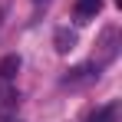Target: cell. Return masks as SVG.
Here are the masks:
<instances>
[{
  "label": "cell",
  "mask_w": 122,
  "mask_h": 122,
  "mask_svg": "<svg viewBox=\"0 0 122 122\" xmlns=\"http://www.w3.org/2000/svg\"><path fill=\"white\" fill-rule=\"evenodd\" d=\"M86 122H119V106H116V102L99 106V109L89 112V119H86Z\"/></svg>",
  "instance_id": "cell-6"
},
{
  "label": "cell",
  "mask_w": 122,
  "mask_h": 122,
  "mask_svg": "<svg viewBox=\"0 0 122 122\" xmlns=\"http://www.w3.org/2000/svg\"><path fill=\"white\" fill-rule=\"evenodd\" d=\"M53 43H56V53H73L76 50V33L69 26H60L56 36H53Z\"/></svg>",
  "instance_id": "cell-5"
},
{
  "label": "cell",
  "mask_w": 122,
  "mask_h": 122,
  "mask_svg": "<svg viewBox=\"0 0 122 122\" xmlns=\"http://www.w3.org/2000/svg\"><path fill=\"white\" fill-rule=\"evenodd\" d=\"M7 122H10V119H7Z\"/></svg>",
  "instance_id": "cell-10"
},
{
  "label": "cell",
  "mask_w": 122,
  "mask_h": 122,
  "mask_svg": "<svg viewBox=\"0 0 122 122\" xmlns=\"http://www.w3.org/2000/svg\"><path fill=\"white\" fill-rule=\"evenodd\" d=\"M17 73H20V56H17V53H10V56L0 60V79L3 82H10Z\"/></svg>",
  "instance_id": "cell-7"
},
{
  "label": "cell",
  "mask_w": 122,
  "mask_h": 122,
  "mask_svg": "<svg viewBox=\"0 0 122 122\" xmlns=\"http://www.w3.org/2000/svg\"><path fill=\"white\" fill-rule=\"evenodd\" d=\"M119 46H122V36H119V26H106L96 40V53H92V66L102 69L119 56Z\"/></svg>",
  "instance_id": "cell-1"
},
{
  "label": "cell",
  "mask_w": 122,
  "mask_h": 122,
  "mask_svg": "<svg viewBox=\"0 0 122 122\" xmlns=\"http://www.w3.org/2000/svg\"><path fill=\"white\" fill-rule=\"evenodd\" d=\"M99 10H102V0H76L73 17H76V23H89V20H96Z\"/></svg>",
  "instance_id": "cell-3"
},
{
  "label": "cell",
  "mask_w": 122,
  "mask_h": 122,
  "mask_svg": "<svg viewBox=\"0 0 122 122\" xmlns=\"http://www.w3.org/2000/svg\"><path fill=\"white\" fill-rule=\"evenodd\" d=\"M99 76V69L89 63V66H76V69H69V76H66V86H76V82H89V79H96Z\"/></svg>",
  "instance_id": "cell-4"
},
{
  "label": "cell",
  "mask_w": 122,
  "mask_h": 122,
  "mask_svg": "<svg viewBox=\"0 0 122 122\" xmlns=\"http://www.w3.org/2000/svg\"><path fill=\"white\" fill-rule=\"evenodd\" d=\"M17 106H20V92H17L10 82L0 79V119H10V116L17 112Z\"/></svg>",
  "instance_id": "cell-2"
},
{
  "label": "cell",
  "mask_w": 122,
  "mask_h": 122,
  "mask_svg": "<svg viewBox=\"0 0 122 122\" xmlns=\"http://www.w3.org/2000/svg\"><path fill=\"white\" fill-rule=\"evenodd\" d=\"M33 3H36V7H40V3H50V0H33Z\"/></svg>",
  "instance_id": "cell-8"
},
{
  "label": "cell",
  "mask_w": 122,
  "mask_h": 122,
  "mask_svg": "<svg viewBox=\"0 0 122 122\" xmlns=\"http://www.w3.org/2000/svg\"><path fill=\"white\" fill-rule=\"evenodd\" d=\"M0 17H3V10H0Z\"/></svg>",
  "instance_id": "cell-9"
}]
</instances>
